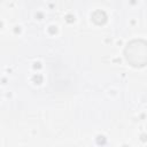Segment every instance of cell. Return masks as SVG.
I'll list each match as a JSON object with an SVG mask.
<instances>
[{"mask_svg":"<svg viewBox=\"0 0 147 147\" xmlns=\"http://www.w3.org/2000/svg\"><path fill=\"white\" fill-rule=\"evenodd\" d=\"M91 18H92V21L96 24V25H102V24H105L106 22H107V14L103 11V10H101V9H96V10H94L93 13H92V15H91Z\"/></svg>","mask_w":147,"mask_h":147,"instance_id":"obj_2","label":"cell"},{"mask_svg":"<svg viewBox=\"0 0 147 147\" xmlns=\"http://www.w3.org/2000/svg\"><path fill=\"white\" fill-rule=\"evenodd\" d=\"M126 62L134 68H142L147 63V42L144 39H133L124 48Z\"/></svg>","mask_w":147,"mask_h":147,"instance_id":"obj_1","label":"cell"}]
</instances>
